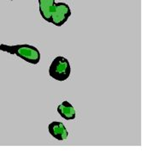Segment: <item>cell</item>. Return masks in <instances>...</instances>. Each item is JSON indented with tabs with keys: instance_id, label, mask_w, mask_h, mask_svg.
<instances>
[{
	"instance_id": "7a4b0ae2",
	"label": "cell",
	"mask_w": 142,
	"mask_h": 151,
	"mask_svg": "<svg viewBox=\"0 0 142 151\" xmlns=\"http://www.w3.org/2000/svg\"><path fill=\"white\" fill-rule=\"evenodd\" d=\"M71 73V67L69 60L64 57L57 56L51 62L49 68V75L53 79L64 82L67 80Z\"/></svg>"
},
{
	"instance_id": "277c9868",
	"label": "cell",
	"mask_w": 142,
	"mask_h": 151,
	"mask_svg": "<svg viewBox=\"0 0 142 151\" xmlns=\"http://www.w3.org/2000/svg\"><path fill=\"white\" fill-rule=\"evenodd\" d=\"M48 131L54 138L59 141L66 140L69 136V133L64 124L62 122H58V121L51 123L48 125Z\"/></svg>"
},
{
	"instance_id": "5b68a950",
	"label": "cell",
	"mask_w": 142,
	"mask_h": 151,
	"mask_svg": "<svg viewBox=\"0 0 142 151\" xmlns=\"http://www.w3.org/2000/svg\"><path fill=\"white\" fill-rule=\"evenodd\" d=\"M39 9L42 18L51 22V16L55 4V0H38Z\"/></svg>"
},
{
	"instance_id": "8992f818",
	"label": "cell",
	"mask_w": 142,
	"mask_h": 151,
	"mask_svg": "<svg viewBox=\"0 0 142 151\" xmlns=\"http://www.w3.org/2000/svg\"><path fill=\"white\" fill-rule=\"evenodd\" d=\"M57 113L66 120H72L76 119V110L69 101H64L57 106Z\"/></svg>"
},
{
	"instance_id": "6da1fadb",
	"label": "cell",
	"mask_w": 142,
	"mask_h": 151,
	"mask_svg": "<svg viewBox=\"0 0 142 151\" xmlns=\"http://www.w3.org/2000/svg\"><path fill=\"white\" fill-rule=\"evenodd\" d=\"M0 51L8 52L13 55H16L21 59H23L24 61L32 65H37L40 61V52L38 48L28 44L15 45V46L1 44Z\"/></svg>"
},
{
	"instance_id": "3957f363",
	"label": "cell",
	"mask_w": 142,
	"mask_h": 151,
	"mask_svg": "<svg viewBox=\"0 0 142 151\" xmlns=\"http://www.w3.org/2000/svg\"><path fill=\"white\" fill-rule=\"evenodd\" d=\"M71 16V9L65 3H55L51 16V22L57 27L64 25Z\"/></svg>"
}]
</instances>
